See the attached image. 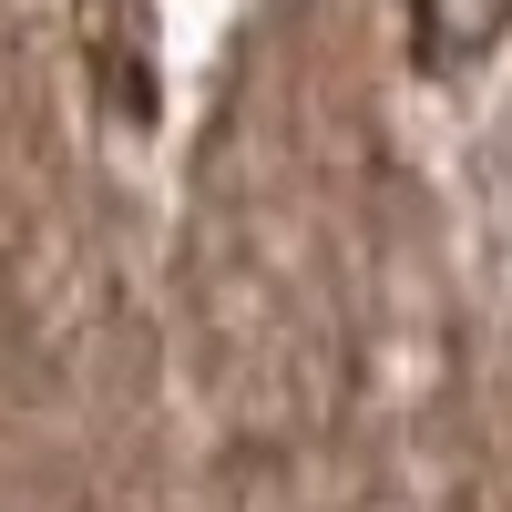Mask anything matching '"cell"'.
Segmentation results:
<instances>
[{
	"label": "cell",
	"instance_id": "cell-1",
	"mask_svg": "<svg viewBox=\"0 0 512 512\" xmlns=\"http://www.w3.org/2000/svg\"><path fill=\"white\" fill-rule=\"evenodd\" d=\"M502 21H512V0H420V62H431V72H451V62L492 52V41H502Z\"/></svg>",
	"mask_w": 512,
	"mask_h": 512
}]
</instances>
